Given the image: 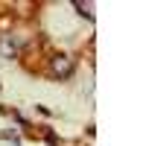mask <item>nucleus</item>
I'll use <instances>...</instances> for the list:
<instances>
[{"instance_id":"2","label":"nucleus","mask_w":146,"mask_h":146,"mask_svg":"<svg viewBox=\"0 0 146 146\" xmlns=\"http://www.w3.org/2000/svg\"><path fill=\"white\" fill-rule=\"evenodd\" d=\"M73 6H76V9L82 12V15L88 18V21H94V6H91V3H82V0H76V3H73Z\"/></svg>"},{"instance_id":"3","label":"nucleus","mask_w":146,"mask_h":146,"mask_svg":"<svg viewBox=\"0 0 146 146\" xmlns=\"http://www.w3.org/2000/svg\"><path fill=\"white\" fill-rule=\"evenodd\" d=\"M0 53H3V56H15L18 50H15V44H12L9 38H3V41H0Z\"/></svg>"},{"instance_id":"1","label":"nucleus","mask_w":146,"mask_h":146,"mask_svg":"<svg viewBox=\"0 0 146 146\" xmlns=\"http://www.w3.org/2000/svg\"><path fill=\"white\" fill-rule=\"evenodd\" d=\"M73 70H76V58L67 53H56L50 58V76L53 79H70Z\"/></svg>"},{"instance_id":"4","label":"nucleus","mask_w":146,"mask_h":146,"mask_svg":"<svg viewBox=\"0 0 146 146\" xmlns=\"http://www.w3.org/2000/svg\"><path fill=\"white\" fill-rule=\"evenodd\" d=\"M9 23H12L9 18H0V29H6V27H9Z\"/></svg>"}]
</instances>
